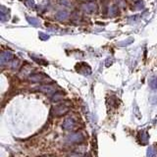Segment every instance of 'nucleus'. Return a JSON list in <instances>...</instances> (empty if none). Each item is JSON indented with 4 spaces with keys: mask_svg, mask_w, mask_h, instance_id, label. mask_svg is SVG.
Masks as SVG:
<instances>
[{
    "mask_svg": "<svg viewBox=\"0 0 157 157\" xmlns=\"http://www.w3.org/2000/svg\"><path fill=\"white\" fill-rule=\"evenodd\" d=\"M26 4L28 5L29 8H34V7H36L34 0H26Z\"/></svg>",
    "mask_w": 157,
    "mask_h": 157,
    "instance_id": "nucleus-19",
    "label": "nucleus"
},
{
    "mask_svg": "<svg viewBox=\"0 0 157 157\" xmlns=\"http://www.w3.org/2000/svg\"><path fill=\"white\" fill-rule=\"evenodd\" d=\"M75 126H76V121L72 117L66 118L64 120L63 124H62V128L64 130H72L75 128Z\"/></svg>",
    "mask_w": 157,
    "mask_h": 157,
    "instance_id": "nucleus-8",
    "label": "nucleus"
},
{
    "mask_svg": "<svg viewBox=\"0 0 157 157\" xmlns=\"http://www.w3.org/2000/svg\"><path fill=\"white\" fill-rule=\"evenodd\" d=\"M137 19H139V16H137V15H136V16H135V17L130 18V22H131V21H136Z\"/></svg>",
    "mask_w": 157,
    "mask_h": 157,
    "instance_id": "nucleus-21",
    "label": "nucleus"
},
{
    "mask_svg": "<svg viewBox=\"0 0 157 157\" xmlns=\"http://www.w3.org/2000/svg\"><path fill=\"white\" fill-rule=\"evenodd\" d=\"M39 39H41V40H47V39H49V36H48V34H43V32H39Z\"/></svg>",
    "mask_w": 157,
    "mask_h": 157,
    "instance_id": "nucleus-18",
    "label": "nucleus"
},
{
    "mask_svg": "<svg viewBox=\"0 0 157 157\" xmlns=\"http://www.w3.org/2000/svg\"><path fill=\"white\" fill-rule=\"evenodd\" d=\"M0 10H1V13H0V18H1V21L2 22H6V21L9 20L10 11L8 10L7 8H5L4 6H2L1 8H0Z\"/></svg>",
    "mask_w": 157,
    "mask_h": 157,
    "instance_id": "nucleus-9",
    "label": "nucleus"
},
{
    "mask_svg": "<svg viewBox=\"0 0 157 157\" xmlns=\"http://www.w3.org/2000/svg\"><path fill=\"white\" fill-rule=\"evenodd\" d=\"M63 5H67V6H70V4L68 3V2L66 1V0H62V1H60Z\"/></svg>",
    "mask_w": 157,
    "mask_h": 157,
    "instance_id": "nucleus-22",
    "label": "nucleus"
},
{
    "mask_svg": "<svg viewBox=\"0 0 157 157\" xmlns=\"http://www.w3.org/2000/svg\"><path fill=\"white\" fill-rule=\"evenodd\" d=\"M29 78L31 82L34 83H42L49 81V78L43 74H31L29 76Z\"/></svg>",
    "mask_w": 157,
    "mask_h": 157,
    "instance_id": "nucleus-3",
    "label": "nucleus"
},
{
    "mask_svg": "<svg viewBox=\"0 0 157 157\" xmlns=\"http://www.w3.org/2000/svg\"><path fill=\"white\" fill-rule=\"evenodd\" d=\"M31 57L34 59V61L36 62H37V63H40V64H42V65H47V62L45 61V60H43V59H40V58H37V57H36L34 55H31Z\"/></svg>",
    "mask_w": 157,
    "mask_h": 157,
    "instance_id": "nucleus-15",
    "label": "nucleus"
},
{
    "mask_svg": "<svg viewBox=\"0 0 157 157\" xmlns=\"http://www.w3.org/2000/svg\"><path fill=\"white\" fill-rule=\"evenodd\" d=\"M82 8H83V12L88 13V14H91V13H94L97 10V5L95 2L89 1V2H86L85 4H83Z\"/></svg>",
    "mask_w": 157,
    "mask_h": 157,
    "instance_id": "nucleus-5",
    "label": "nucleus"
},
{
    "mask_svg": "<svg viewBox=\"0 0 157 157\" xmlns=\"http://www.w3.org/2000/svg\"><path fill=\"white\" fill-rule=\"evenodd\" d=\"M147 155L151 157V156H155L156 155V149L154 148V146H150L147 150Z\"/></svg>",
    "mask_w": 157,
    "mask_h": 157,
    "instance_id": "nucleus-16",
    "label": "nucleus"
},
{
    "mask_svg": "<svg viewBox=\"0 0 157 157\" xmlns=\"http://www.w3.org/2000/svg\"><path fill=\"white\" fill-rule=\"evenodd\" d=\"M19 66H20V62H19V60L13 61V63H12V68L13 69H17Z\"/></svg>",
    "mask_w": 157,
    "mask_h": 157,
    "instance_id": "nucleus-20",
    "label": "nucleus"
},
{
    "mask_svg": "<svg viewBox=\"0 0 157 157\" xmlns=\"http://www.w3.org/2000/svg\"><path fill=\"white\" fill-rule=\"evenodd\" d=\"M149 86L153 90H157V77H152L149 80Z\"/></svg>",
    "mask_w": 157,
    "mask_h": 157,
    "instance_id": "nucleus-13",
    "label": "nucleus"
},
{
    "mask_svg": "<svg viewBox=\"0 0 157 157\" xmlns=\"http://www.w3.org/2000/svg\"><path fill=\"white\" fill-rule=\"evenodd\" d=\"M37 90L41 91V93H44L46 94H49V95H52L57 91V88H56V86H49V85H44V86H39V88H37Z\"/></svg>",
    "mask_w": 157,
    "mask_h": 157,
    "instance_id": "nucleus-7",
    "label": "nucleus"
},
{
    "mask_svg": "<svg viewBox=\"0 0 157 157\" xmlns=\"http://www.w3.org/2000/svg\"><path fill=\"white\" fill-rule=\"evenodd\" d=\"M27 21L29 22L31 25H32V26H34V27H37L40 24V22L37 20V19H36V18H31V17H27Z\"/></svg>",
    "mask_w": 157,
    "mask_h": 157,
    "instance_id": "nucleus-14",
    "label": "nucleus"
},
{
    "mask_svg": "<svg viewBox=\"0 0 157 157\" xmlns=\"http://www.w3.org/2000/svg\"><path fill=\"white\" fill-rule=\"evenodd\" d=\"M156 1H157V0H156Z\"/></svg>",
    "mask_w": 157,
    "mask_h": 157,
    "instance_id": "nucleus-23",
    "label": "nucleus"
},
{
    "mask_svg": "<svg viewBox=\"0 0 157 157\" xmlns=\"http://www.w3.org/2000/svg\"><path fill=\"white\" fill-rule=\"evenodd\" d=\"M85 140V136L82 132H74L67 137L66 142L68 143H82Z\"/></svg>",
    "mask_w": 157,
    "mask_h": 157,
    "instance_id": "nucleus-2",
    "label": "nucleus"
},
{
    "mask_svg": "<svg viewBox=\"0 0 157 157\" xmlns=\"http://www.w3.org/2000/svg\"><path fill=\"white\" fill-rule=\"evenodd\" d=\"M135 6H136L137 9H142L143 8V1L142 0H137V1L135 2Z\"/></svg>",
    "mask_w": 157,
    "mask_h": 157,
    "instance_id": "nucleus-17",
    "label": "nucleus"
},
{
    "mask_svg": "<svg viewBox=\"0 0 157 157\" xmlns=\"http://www.w3.org/2000/svg\"><path fill=\"white\" fill-rule=\"evenodd\" d=\"M76 69L78 73L83 75H89L91 74V69L90 67L88 66V64L85 63V62H82V63H78L77 66H76Z\"/></svg>",
    "mask_w": 157,
    "mask_h": 157,
    "instance_id": "nucleus-6",
    "label": "nucleus"
},
{
    "mask_svg": "<svg viewBox=\"0 0 157 157\" xmlns=\"http://www.w3.org/2000/svg\"><path fill=\"white\" fill-rule=\"evenodd\" d=\"M69 17V13L67 11H60L56 14V19L59 21H65L66 19H68Z\"/></svg>",
    "mask_w": 157,
    "mask_h": 157,
    "instance_id": "nucleus-11",
    "label": "nucleus"
},
{
    "mask_svg": "<svg viewBox=\"0 0 157 157\" xmlns=\"http://www.w3.org/2000/svg\"><path fill=\"white\" fill-rule=\"evenodd\" d=\"M139 140L142 144H146L148 142V134L145 131H142L139 132Z\"/></svg>",
    "mask_w": 157,
    "mask_h": 157,
    "instance_id": "nucleus-10",
    "label": "nucleus"
},
{
    "mask_svg": "<svg viewBox=\"0 0 157 157\" xmlns=\"http://www.w3.org/2000/svg\"><path fill=\"white\" fill-rule=\"evenodd\" d=\"M13 58H14V55L12 53L9 52V51H4L0 55V64H1V66H4V65L12 61Z\"/></svg>",
    "mask_w": 157,
    "mask_h": 157,
    "instance_id": "nucleus-4",
    "label": "nucleus"
},
{
    "mask_svg": "<svg viewBox=\"0 0 157 157\" xmlns=\"http://www.w3.org/2000/svg\"><path fill=\"white\" fill-rule=\"evenodd\" d=\"M118 13H119V6L118 5H113L109 10V15L111 17H115V16L118 15Z\"/></svg>",
    "mask_w": 157,
    "mask_h": 157,
    "instance_id": "nucleus-12",
    "label": "nucleus"
},
{
    "mask_svg": "<svg viewBox=\"0 0 157 157\" xmlns=\"http://www.w3.org/2000/svg\"><path fill=\"white\" fill-rule=\"evenodd\" d=\"M69 110H70V108L68 105L59 104V105H56L55 107H52L51 114H52V116H55V117H60V116L67 114V113L69 112Z\"/></svg>",
    "mask_w": 157,
    "mask_h": 157,
    "instance_id": "nucleus-1",
    "label": "nucleus"
}]
</instances>
